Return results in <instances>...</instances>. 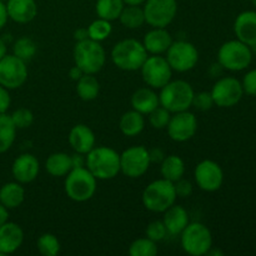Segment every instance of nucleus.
<instances>
[{
    "label": "nucleus",
    "instance_id": "1",
    "mask_svg": "<svg viewBox=\"0 0 256 256\" xmlns=\"http://www.w3.org/2000/svg\"><path fill=\"white\" fill-rule=\"evenodd\" d=\"M85 166L96 180H110L120 172V154L108 146H94L85 158Z\"/></svg>",
    "mask_w": 256,
    "mask_h": 256
},
{
    "label": "nucleus",
    "instance_id": "2",
    "mask_svg": "<svg viewBox=\"0 0 256 256\" xmlns=\"http://www.w3.org/2000/svg\"><path fill=\"white\" fill-rule=\"evenodd\" d=\"M148 56L149 55L142 42L136 39L120 40L112 50V62L124 72L140 70Z\"/></svg>",
    "mask_w": 256,
    "mask_h": 256
},
{
    "label": "nucleus",
    "instance_id": "3",
    "mask_svg": "<svg viewBox=\"0 0 256 256\" xmlns=\"http://www.w3.org/2000/svg\"><path fill=\"white\" fill-rule=\"evenodd\" d=\"M194 89L185 80H170L160 89L159 102L172 114L185 112L192 108Z\"/></svg>",
    "mask_w": 256,
    "mask_h": 256
},
{
    "label": "nucleus",
    "instance_id": "4",
    "mask_svg": "<svg viewBox=\"0 0 256 256\" xmlns=\"http://www.w3.org/2000/svg\"><path fill=\"white\" fill-rule=\"evenodd\" d=\"M96 178L88 170L86 166L72 168L65 178V194L72 202H88L96 192Z\"/></svg>",
    "mask_w": 256,
    "mask_h": 256
},
{
    "label": "nucleus",
    "instance_id": "5",
    "mask_svg": "<svg viewBox=\"0 0 256 256\" xmlns=\"http://www.w3.org/2000/svg\"><path fill=\"white\" fill-rule=\"evenodd\" d=\"M176 199L174 182L164 178L150 182L144 189L142 196L145 209L152 212H164L175 204Z\"/></svg>",
    "mask_w": 256,
    "mask_h": 256
},
{
    "label": "nucleus",
    "instance_id": "6",
    "mask_svg": "<svg viewBox=\"0 0 256 256\" xmlns=\"http://www.w3.org/2000/svg\"><path fill=\"white\" fill-rule=\"evenodd\" d=\"M72 56L75 65H78L85 74H98L106 62L104 48L99 42L92 39L76 42Z\"/></svg>",
    "mask_w": 256,
    "mask_h": 256
},
{
    "label": "nucleus",
    "instance_id": "7",
    "mask_svg": "<svg viewBox=\"0 0 256 256\" xmlns=\"http://www.w3.org/2000/svg\"><path fill=\"white\" fill-rule=\"evenodd\" d=\"M218 62L224 69L230 72H242L252 64V48L238 39L229 40L220 46L218 52Z\"/></svg>",
    "mask_w": 256,
    "mask_h": 256
},
{
    "label": "nucleus",
    "instance_id": "8",
    "mask_svg": "<svg viewBox=\"0 0 256 256\" xmlns=\"http://www.w3.org/2000/svg\"><path fill=\"white\" fill-rule=\"evenodd\" d=\"M182 250L192 256L206 255L212 248V235L202 222H189L180 234Z\"/></svg>",
    "mask_w": 256,
    "mask_h": 256
},
{
    "label": "nucleus",
    "instance_id": "9",
    "mask_svg": "<svg viewBox=\"0 0 256 256\" xmlns=\"http://www.w3.org/2000/svg\"><path fill=\"white\" fill-rule=\"evenodd\" d=\"M166 60L172 72H186L199 62V52L194 44L185 40L172 42L166 50Z\"/></svg>",
    "mask_w": 256,
    "mask_h": 256
},
{
    "label": "nucleus",
    "instance_id": "10",
    "mask_svg": "<svg viewBox=\"0 0 256 256\" xmlns=\"http://www.w3.org/2000/svg\"><path fill=\"white\" fill-rule=\"evenodd\" d=\"M142 80L152 89H162L172 80V69L166 58L162 55H150L140 68Z\"/></svg>",
    "mask_w": 256,
    "mask_h": 256
},
{
    "label": "nucleus",
    "instance_id": "11",
    "mask_svg": "<svg viewBox=\"0 0 256 256\" xmlns=\"http://www.w3.org/2000/svg\"><path fill=\"white\" fill-rule=\"evenodd\" d=\"M150 164L149 150L142 145L128 148L120 154V172L132 179L142 176L149 170Z\"/></svg>",
    "mask_w": 256,
    "mask_h": 256
},
{
    "label": "nucleus",
    "instance_id": "12",
    "mask_svg": "<svg viewBox=\"0 0 256 256\" xmlns=\"http://www.w3.org/2000/svg\"><path fill=\"white\" fill-rule=\"evenodd\" d=\"M145 22L152 28H166L172 22L178 12L176 0H145Z\"/></svg>",
    "mask_w": 256,
    "mask_h": 256
},
{
    "label": "nucleus",
    "instance_id": "13",
    "mask_svg": "<svg viewBox=\"0 0 256 256\" xmlns=\"http://www.w3.org/2000/svg\"><path fill=\"white\" fill-rule=\"evenodd\" d=\"M28 79V66L24 60L14 54H6L0 59V85L8 90L22 86Z\"/></svg>",
    "mask_w": 256,
    "mask_h": 256
},
{
    "label": "nucleus",
    "instance_id": "14",
    "mask_svg": "<svg viewBox=\"0 0 256 256\" xmlns=\"http://www.w3.org/2000/svg\"><path fill=\"white\" fill-rule=\"evenodd\" d=\"M210 92L214 104L219 108L235 106L244 95L242 82L232 76H224L218 80Z\"/></svg>",
    "mask_w": 256,
    "mask_h": 256
},
{
    "label": "nucleus",
    "instance_id": "15",
    "mask_svg": "<svg viewBox=\"0 0 256 256\" xmlns=\"http://www.w3.org/2000/svg\"><path fill=\"white\" fill-rule=\"evenodd\" d=\"M194 178L198 186L208 192H214L224 182V172L214 160H202L195 166Z\"/></svg>",
    "mask_w": 256,
    "mask_h": 256
},
{
    "label": "nucleus",
    "instance_id": "16",
    "mask_svg": "<svg viewBox=\"0 0 256 256\" xmlns=\"http://www.w3.org/2000/svg\"><path fill=\"white\" fill-rule=\"evenodd\" d=\"M170 139L184 142L192 139L198 132V119L189 110L174 112L166 126Z\"/></svg>",
    "mask_w": 256,
    "mask_h": 256
},
{
    "label": "nucleus",
    "instance_id": "17",
    "mask_svg": "<svg viewBox=\"0 0 256 256\" xmlns=\"http://www.w3.org/2000/svg\"><path fill=\"white\" fill-rule=\"evenodd\" d=\"M40 172V164L32 154H22L14 160L12 165V174L15 182L20 184H29L34 182Z\"/></svg>",
    "mask_w": 256,
    "mask_h": 256
},
{
    "label": "nucleus",
    "instance_id": "18",
    "mask_svg": "<svg viewBox=\"0 0 256 256\" xmlns=\"http://www.w3.org/2000/svg\"><path fill=\"white\" fill-rule=\"evenodd\" d=\"M24 242V232L16 222L8 220L0 226V254L2 256L16 252Z\"/></svg>",
    "mask_w": 256,
    "mask_h": 256
},
{
    "label": "nucleus",
    "instance_id": "19",
    "mask_svg": "<svg viewBox=\"0 0 256 256\" xmlns=\"http://www.w3.org/2000/svg\"><path fill=\"white\" fill-rule=\"evenodd\" d=\"M234 32L238 40L250 48L256 46V12L246 10L240 12L235 19Z\"/></svg>",
    "mask_w": 256,
    "mask_h": 256
},
{
    "label": "nucleus",
    "instance_id": "20",
    "mask_svg": "<svg viewBox=\"0 0 256 256\" xmlns=\"http://www.w3.org/2000/svg\"><path fill=\"white\" fill-rule=\"evenodd\" d=\"M5 2L8 16L18 24H28L38 15V5L35 0H8Z\"/></svg>",
    "mask_w": 256,
    "mask_h": 256
},
{
    "label": "nucleus",
    "instance_id": "21",
    "mask_svg": "<svg viewBox=\"0 0 256 256\" xmlns=\"http://www.w3.org/2000/svg\"><path fill=\"white\" fill-rule=\"evenodd\" d=\"M68 140L72 150L82 155H86L95 146L94 132L85 124H78L72 126Z\"/></svg>",
    "mask_w": 256,
    "mask_h": 256
},
{
    "label": "nucleus",
    "instance_id": "22",
    "mask_svg": "<svg viewBox=\"0 0 256 256\" xmlns=\"http://www.w3.org/2000/svg\"><path fill=\"white\" fill-rule=\"evenodd\" d=\"M172 42V38L166 28H152L145 34L142 45L146 49L148 54L162 55L166 52Z\"/></svg>",
    "mask_w": 256,
    "mask_h": 256
},
{
    "label": "nucleus",
    "instance_id": "23",
    "mask_svg": "<svg viewBox=\"0 0 256 256\" xmlns=\"http://www.w3.org/2000/svg\"><path fill=\"white\" fill-rule=\"evenodd\" d=\"M162 214V222L170 235H180L189 224V214L182 205H172Z\"/></svg>",
    "mask_w": 256,
    "mask_h": 256
},
{
    "label": "nucleus",
    "instance_id": "24",
    "mask_svg": "<svg viewBox=\"0 0 256 256\" xmlns=\"http://www.w3.org/2000/svg\"><path fill=\"white\" fill-rule=\"evenodd\" d=\"M160 105L159 95L150 86L139 88L132 95V106L142 115H148Z\"/></svg>",
    "mask_w": 256,
    "mask_h": 256
},
{
    "label": "nucleus",
    "instance_id": "25",
    "mask_svg": "<svg viewBox=\"0 0 256 256\" xmlns=\"http://www.w3.org/2000/svg\"><path fill=\"white\" fill-rule=\"evenodd\" d=\"M25 189L18 182H10L0 188V204L8 210L16 209L24 202Z\"/></svg>",
    "mask_w": 256,
    "mask_h": 256
},
{
    "label": "nucleus",
    "instance_id": "26",
    "mask_svg": "<svg viewBox=\"0 0 256 256\" xmlns=\"http://www.w3.org/2000/svg\"><path fill=\"white\" fill-rule=\"evenodd\" d=\"M144 115L134 109L124 112L119 120L120 132H122L125 136H136V135H139L140 132L144 130Z\"/></svg>",
    "mask_w": 256,
    "mask_h": 256
},
{
    "label": "nucleus",
    "instance_id": "27",
    "mask_svg": "<svg viewBox=\"0 0 256 256\" xmlns=\"http://www.w3.org/2000/svg\"><path fill=\"white\" fill-rule=\"evenodd\" d=\"M72 169V155L66 152H54L45 162V170L55 178L66 176Z\"/></svg>",
    "mask_w": 256,
    "mask_h": 256
},
{
    "label": "nucleus",
    "instance_id": "28",
    "mask_svg": "<svg viewBox=\"0 0 256 256\" xmlns=\"http://www.w3.org/2000/svg\"><path fill=\"white\" fill-rule=\"evenodd\" d=\"M160 164V172L164 179L175 182L184 176L185 162L179 155H168Z\"/></svg>",
    "mask_w": 256,
    "mask_h": 256
},
{
    "label": "nucleus",
    "instance_id": "29",
    "mask_svg": "<svg viewBox=\"0 0 256 256\" xmlns=\"http://www.w3.org/2000/svg\"><path fill=\"white\" fill-rule=\"evenodd\" d=\"M78 96L84 102L96 99L100 92V82L92 74H84L76 82Z\"/></svg>",
    "mask_w": 256,
    "mask_h": 256
},
{
    "label": "nucleus",
    "instance_id": "30",
    "mask_svg": "<svg viewBox=\"0 0 256 256\" xmlns=\"http://www.w3.org/2000/svg\"><path fill=\"white\" fill-rule=\"evenodd\" d=\"M16 130L9 114H0V154L6 152L12 146L16 136Z\"/></svg>",
    "mask_w": 256,
    "mask_h": 256
},
{
    "label": "nucleus",
    "instance_id": "31",
    "mask_svg": "<svg viewBox=\"0 0 256 256\" xmlns=\"http://www.w3.org/2000/svg\"><path fill=\"white\" fill-rule=\"evenodd\" d=\"M120 22L128 29H138L145 24V15L140 5H126L119 16Z\"/></svg>",
    "mask_w": 256,
    "mask_h": 256
},
{
    "label": "nucleus",
    "instance_id": "32",
    "mask_svg": "<svg viewBox=\"0 0 256 256\" xmlns=\"http://www.w3.org/2000/svg\"><path fill=\"white\" fill-rule=\"evenodd\" d=\"M124 6L125 4L122 0H98L95 10H96L98 18L112 22V20L119 19Z\"/></svg>",
    "mask_w": 256,
    "mask_h": 256
},
{
    "label": "nucleus",
    "instance_id": "33",
    "mask_svg": "<svg viewBox=\"0 0 256 256\" xmlns=\"http://www.w3.org/2000/svg\"><path fill=\"white\" fill-rule=\"evenodd\" d=\"M36 50H38L36 44H35V42L32 39V38L22 36V38H19V39L14 42V46H12V54L26 62L35 56Z\"/></svg>",
    "mask_w": 256,
    "mask_h": 256
},
{
    "label": "nucleus",
    "instance_id": "34",
    "mask_svg": "<svg viewBox=\"0 0 256 256\" xmlns=\"http://www.w3.org/2000/svg\"><path fill=\"white\" fill-rule=\"evenodd\" d=\"M86 29H88V34H89V39L95 40V42H102V40L108 39L112 32V22L102 19V18H98L96 20L90 22V25L86 28Z\"/></svg>",
    "mask_w": 256,
    "mask_h": 256
},
{
    "label": "nucleus",
    "instance_id": "35",
    "mask_svg": "<svg viewBox=\"0 0 256 256\" xmlns=\"http://www.w3.org/2000/svg\"><path fill=\"white\" fill-rule=\"evenodd\" d=\"M129 254L132 256H155L158 254V245L149 238H139L132 242Z\"/></svg>",
    "mask_w": 256,
    "mask_h": 256
},
{
    "label": "nucleus",
    "instance_id": "36",
    "mask_svg": "<svg viewBox=\"0 0 256 256\" xmlns=\"http://www.w3.org/2000/svg\"><path fill=\"white\" fill-rule=\"evenodd\" d=\"M38 250L44 256H56L60 252V242L52 232H45L38 239Z\"/></svg>",
    "mask_w": 256,
    "mask_h": 256
},
{
    "label": "nucleus",
    "instance_id": "37",
    "mask_svg": "<svg viewBox=\"0 0 256 256\" xmlns=\"http://www.w3.org/2000/svg\"><path fill=\"white\" fill-rule=\"evenodd\" d=\"M149 122L154 129L162 130L166 129L168 124L170 122V118H172V112L169 110L165 109L164 106L159 105L158 108H155L152 112H149Z\"/></svg>",
    "mask_w": 256,
    "mask_h": 256
},
{
    "label": "nucleus",
    "instance_id": "38",
    "mask_svg": "<svg viewBox=\"0 0 256 256\" xmlns=\"http://www.w3.org/2000/svg\"><path fill=\"white\" fill-rule=\"evenodd\" d=\"M10 116H12V120L16 129H28L34 122V115H32V110L26 109V108L16 109Z\"/></svg>",
    "mask_w": 256,
    "mask_h": 256
},
{
    "label": "nucleus",
    "instance_id": "39",
    "mask_svg": "<svg viewBox=\"0 0 256 256\" xmlns=\"http://www.w3.org/2000/svg\"><path fill=\"white\" fill-rule=\"evenodd\" d=\"M168 235V230L165 228L162 220H155V222H152L146 226V230H145V236L149 238L150 240L155 242H159L162 240H164Z\"/></svg>",
    "mask_w": 256,
    "mask_h": 256
},
{
    "label": "nucleus",
    "instance_id": "40",
    "mask_svg": "<svg viewBox=\"0 0 256 256\" xmlns=\"http://www.w3.org/2000/svg\"><path fill=\"white\" fill-rule=\"evenodd\" d=\"M214 100H212V92H195L194 98H192V104L195 109L200 110V112H208L214 106Z\"/></svg>",
    "mask_w": 256,
    "mask_h": 256
},
{
    "label": "nucleus",
    "instance_id": "41",
    "mask_svg": "<svg viewBox=\"0 0 256 256\" xmlns=\"http://www.w3.org/2000/svg\"><path fill=\"white\" fill-rule=\"evenodd\" d=\"M242 85L244 94L250 95V96H256V69L250 70L244 75Z\"/></svg>",
    "mask_w": 256,
    "mask_h": 256
},
{
    "label": "nucleus",
    "instance_id": "42",
    "mask_svg": "<svg viewBox=\"0 0 256 256\" xmlns=\"http://www.w3.org/2000/svg\"><path fill=\"white\" fill-rule=\"evenodd\" d=\"M174 188H175V192H176L178 198H189L192 196V184L189 182V180L184 179H179L178 182H174Z\"/></svg>",
    "mask_w": 256,
    "mask_h": 256
},
{
    "label": "nucleus",
    "instance_id": "43",
    "mask_svg": "<svg viewBox=\"0 0 256 256\" xmlns=\"http://www.w3.org/2000/svg\"><path fill=\"white\" fill-rule=\"evenodd\" d=\"M12 104V98H10L9 90L0 85V114H4L9 110Z\"/></svg>",
    "mask_w": 256,
    "mask_h": 256
},
{
    "label": "nucleus",
    "instance_id": "44",
    "mask_svg": "<svg viewBox=\"0 0 256 256\" xmlns=\"http://www.w3.org/2000/svg\"><path fill=\"white\" fill-rule=\"evenodd\" d=\"M149 156L152 162H162L164 160L165 154L160 148H155V149L149 150Z\"/></svg>",
    "mask_w": 256,
    "mask_h": 256
},
{
    "label": "nucleus",
    "instance_id": "45",
    "mask_svg": "<svg viewBox=\"0 0 256 256\" xmlns=\"http://www.w3.org/2000/svg\"><path fill=\"white\" fill-rule=\"evenodd\" d=\"M8 19V12H6V5H5V2L0 0V30L6 25Z\"/></svg>",
    "mask_w": 256,
    "mask_h": 256
},
{
    "label": "nucleus",
    "instance_id": "46",
    "mask_svg": "<svg viewBox=\"0 0 256 256\" xmlns=\"http://www.w3.org/2000/svg\"><path fill=\"white\" fill-rule=\"evenodd\" d=\"M72 168L85 166L84 155L79 154V152H75V154H72Z\"/></svg>",
    "mask_w": 256,
    "mask_h": 256
},
{
    "label": "nucleus",
    "instance_id": "47",
    "mask_svg": "<svg viewBox=\"0 0 256 256\" xmlns=\"http://www.w3.org/2000/svg\"><path fill=\"white\" fill-rule=\"evenodd\" d=\"M84 74L85 72H82L78 65H74V66L69 70V76L72 78V80H74V82H78V80H79Z\"/></svg>",
    "mask_w": 256,
    "mask_h": 256
},
{
    "label": "nucleus",
    "instance_id": "48",
    "mask_svg": "<svg viewBox=\"0 0 256 256\" xmlns=\"http://www.w3.org/2000/svg\"><path fill=\"white\" fill-rule=\"evenodd\" d=\"M74 38H75V40H76V42H82V40L89 39L88 29H85V28H80V29H78L76 32H74Z\"/></svg>",
    "mask_w": 256,
    "mask_h": 256
},
{
    "label": "nucleus",
    "instance_id": "49",
    "mask_svg": "<svg viewBox=\"0 0 256 256\" xmlns=\"http://www.w3.org/2000/svg\"><path fill=\"white\" fill-rule=\"evenodd\" d=\"M9 220V210L0 204V226Z\"/></svg>",
    "mask_w": 256,
    "mask_h": 256
},
{
    "label": "nucleus",
    "instance_id": "50",
    "mask_svg": "<svg viewBox=\"0 0 256 256\" xmlns=\"http://www.w3.org/2000/svg\"><path fill=\"white\" fill-rule=\"evenodd\" d=\"M6 54H8L6 44H5L4 40H2V38H0V59H2V58H4Z\"/></svg>",
    "mask_w": 256,
    "mask_h": 256
},
{
    "label": "nucleus",
    "instance_id": "51",
    "mask_svg": "<svg viewBox=\"0 0 256 256\" xmlns=\"http://www.w3.org/2000/svg\"><path fill=\"white\" fill-rule=\"evenodd\" d=\"M125 5H142L144 4L145 0H122Z\"/></svg>",
    "mask_w": 256,
    "mask_h": 256
},
{
    "label": "nucleus",
    "instance_id": "52",
    "mask_svg": "<svg viewBox=\"0 0 256 256\" xmlns=\"http://www.w3.org/2000/svg\"><path fill=\"white\" fill-rule=\"evenodd\" d=\"M206 255H212V256H218V255H219V256H222V255H224V252H222V250H216V249H212H212H210L209 252H208Z\"/></svg>",
    "mask_w": 256,
    "mask_h": 256
},
{
    "label": "nucleus",
    "instance_id": "53",
    "mask_svg": "<svg viewBox=\"0 0 256 256\" xmlns=\"http://www.w3.org/2000/svg\"><path fill=\"white\" fill-rule=\"evenodd\" d=\"M2 2H8V0H2Z\"/></svg>",
    "mask_w": 256,
    "mask_h": 256
},
{
    "label": "nucleus",
    "instance_id": "54",
    "mask_svg": "<svg viewBox=\"0 0 256 256\" xmlns=\"http://www.w3.org/2000/svg\"><path fill=\"white\" fill-rule=\"evenodd\" d=\"M252 2H254V0H252Z\"/></svg>",
    "mask_w": 256,
    "mask_h": 256
}]
</instances>
